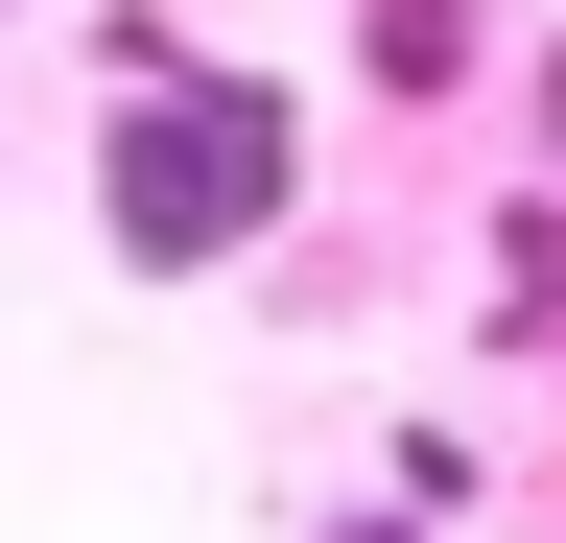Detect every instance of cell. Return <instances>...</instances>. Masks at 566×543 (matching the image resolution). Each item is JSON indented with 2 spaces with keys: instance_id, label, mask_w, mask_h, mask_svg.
Instances as JSON below:
<instances>
[{
  "instance_id": "cell-3",
  "label": "cell",
  "mask_w": 566,
  "mask_h": 543,
  "mask_svg": "<svg viewBox=\"0 0 566 543\" xmlns=\"http://www.w3.org/2000/svg\"><path fill=\"white\" fill-rule=\"evenodd\" d=\"M331 543H401V520H331Z\"/></svg>"
},
{
  "instance_id": "cell-2",
  "label": "cell",
  "mask_w": 566,
  "mask_h": 543,
  "mask_svg": "<svg viewBox=\"0 0 566 543\" xmlns=\"http://www.w3.org/2000/svg\"><path fill=\"white\" fill-rule=\"evenodd\" d=\"M354 72H378V95H449L472 72V0H354Z\"/></svg>"
},
{
  "instance_id": "cell-1",
  "label": "cell",
  "mask_w": 566,
  "mask_h": 543,
  "mask_svg": "<svg viewBox=\"0 0 566 543\" xmlns=\"http://www.w3.org/2000/svg\"><path fill=\"white\" fill-rule=\"evenodd\" d=\"M283 189H307V118L260 72H118V143H95V213L142 284H212V260L283 237Z\"/></svg>"
}]
</instances>
